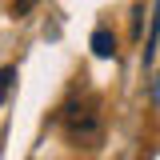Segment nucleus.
Returning <instances> with one entry per match:
<instances>
[{"instance_id": "obj_1", "label": "nucleus", "mask_w": 160, "mask_h": 160, "mask_svg": "<svg viewBox=\"0 0 160 160\" xmlns=\"http://www.w3.org/2000/svg\"><path fill=\"white\" fill-rule=\"evenodd\" d=\"M64 132L72 144H84V148H92L100 144V112H96V100H72L68 108H64Z\"/></svg>"}, {"instance_id": "obj_2", "label": "nucleus", "mask_w": 160, "mask_h": 160, "mask_svg": "<svg viewBox=\"0 0 160 160\" xmlns=\"http://www.w3.org/2000/svg\"><path fill=\"white\" fill-rule=\"evenodd\" d=\"M92 52H96V56H112V52H116V36H112L108 28H96V32H92Z\"/></svg>"}, {"instance_id": "obj_3", "label": "nucleus", "mask_w": 160, "mask_h": 160, "mask_svg": "<svg viewBox=\"0 0 160 160\" xmlns=\"http://www.w3.org/2000/svg\"><path fill=\"white\" fill-rule=\"evenodd\" d=\"M12 84H16V68L8 64V68H0V100L12 92Z\"/></svg>"}, {"instance_id": "obj_4", "label": "nucleus", "mask_w": 160, "mask_h": 160, "mask_svg": "<svg viewBox=\"0 0 160 160\" xmlns=\"http://www.w3.org/2000/svg\"><path fill=\"white\" fill-rule=\"evenodd\" d=\"M36 8V0H12V16H28Z\"/></svg>"}]
</instances>
